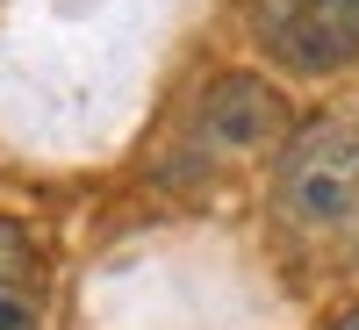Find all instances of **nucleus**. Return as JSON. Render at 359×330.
<instances>
[{"label":"nucleus","mask_w":359,"mask_h":330,"mask_svg":"<svg viewBox=\"0 0 359 330\" xmlns=\"http://www.w3.org/2000/svg\"><path fill=\"white\" fill-rule=\"evenodd\" d=\"M273 223L323 252L359 237V115H316L280 144Z\"/></svg>","instance_id":"nucleus-1"},{"label":"nucleus","mask_w":359,"mask_h":330,"mask_svg":"<svg viewBox=\"0 0 359 330\" xmlns=\"http://www.w3.org/2000/svg\"><path fill=\"white\" fill-rule=\"evenodd\" d=\"M294 137L287 123V94L259 72H223L194 94L187 115V144L201 158H252V151H280Z\"/></svg>","instance_id":"nucleus-2"},{"label":"nucleus","mask_w":359,"mask_h":330,"mask_svg":"<svg viewBox=\"0 0 359 330\" xmlns=\"http://www.w3.org/2000/svg\"><path fill=\"white\" fill-rule=\"evenodd\" d=\"M252 36L280 72H345L359 57V0H252Z\"/></svg>","instance_id":"nucleus-3"},{"label":"nucleus","mask_w":359,"mask_h":330,"mask_svg":"<svg viewBox=\"0 0 359 330\" xmlns=\"http://www.w3.org/2000/svg\"><path fill=\"white\" fill-rule=\"evenodd\" d=\"M0 330H50V259L15 216H0Z\"/></svg>","instance_id":"nucleus-4"},{"label":"nucleus","mask_w":359,"mask_h":330,"mask_svg":"<svg viewBox=\"0 0 359 330\" xmlns=\"http://www.w3.org/2000/svg\"><path fill=\"white\" fill-rule=\"evenodd\" d=\"M331 330H359V309H352V316H338V323H331Z\"/></svg>","instance_id":"nucleus-5"}]
</instances>
